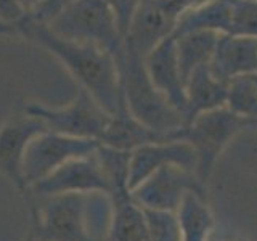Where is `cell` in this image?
<instances>
[{"label":"cell","instance_id":"1","mask_svg":"<svg viewBox=\"0 0 257 241\" xmlns=\"http://www.w3.org/2000/svg\"><path fill=\"white\" fill-rule=\"evenodd\" d=\"M18 31L55 55L77 80L79 87L90 93L109 116L125 106L119 66L111 53L93 45L58 37L45 23L32 20L28 15L18 23Z\"/></svg>","mask_w":257,"mask_h":241},{"label":"cell","instance_id":"2","mask_svg":"<svg viewBox=\"0 0 257 241\" xmlns=\"http://www.w3.org/2000/svg\"><path fill=\"white\" fill-rule=\"evenodd\" d=\"M124 47V58L117 66L128 112L145 127L174 139L187 126V117L151 82L143 56L125 42Z\"/></svg>","mask_w":257,"mask_h":241},{"label":"cell","instance_id":"3","mask_svg":"<svg viewBox=\"0 0 257 241\" xmlns=\"http://www.w3.org/2000/svg\"><path fill=\"white\" fill-rule=\"evenodd\" d=\"M45 24L58 37L111 53L117 64L124 58V36L106 0H71Z\"/></svg>","mask_w":257,"mask_h":241},{"label":"cell","instance_id":"4","mask_svg":"<svg viewBox=\"0 0 257 241\" xmlns=\"http://www.w3.org/2000/svg\"><path fill=\"white\" fill-rule=\"evenodd\" d=\"M251 126L252 120L239 117L227 106H222L199 112L174 134V139L185 140L193 147L196 153V175L199 182L206 185L227 145Z\"/></svg>","mask_w":257,"mask_h":241},{"label":"cell","instance_id":"5","mask_svg":"<svg viewBox=\"0 0 257 241\" xmlns=\"http://www.w3.org/2000/svg\"><path fill=\"white\" fill-rule=\"evenodd\" d=\"M93 193H61L45 198L34 211L39 241H98L88 231V206Z\"/></svg>","mask_w":257,"mask_h":241},{"label":"cell","instance_id":"6","mask_svg":"<svg viewBox=\"0 0 257 241\" xmlns=\"http://www.w3.org/2000/svg\"><path fill=\"white\" fill-rule=\"evenodd\" d=\"M26 114L40 119L50 132L98 142L111 120L108 112L92 98L90 93L80 87L76 98L66 106L48 108L34 103L26 106Z\"/></svg>","mask_w":257,"mask_h":241},{"label":"cell","instance_id":"7","mask_svg":"<svg viewBox=\"0 0 257 241\" xmlns=\"http://www.w3.org/2000/svg\"><path fill=\"white\" fill-rule=\"evenodd\" d=\"M100 147L98 140L77 139L45 131L34 137L24 151L21 174L28 193L31 185L45 179L71 159L88 156Z\"/></svg>","mask_w":257,"mask_h":241},{"label":"cell","instance_id":"8","mask_svg":"<svg viewBox=\"0 0 257 241\" xmlns=\"http://www.w3.org/2000/svg\"><path fill=\"white\" fill-rule=\"evenodd\" d=\"M29 191H34L40 198L61 193H104L111 196L112 185L95 151L64 163L45 179L31 185Z\"/></svg>","mask_w":257,"mask_h":241},{"label":"cell","instance_id":"9","mask_svg":"<svg viewBox=\"0 0 257 241\" xmlns=\"http://www.w3.org/2000/svg\"><path fill=\"white\" fill-rule=\"evenodd\" d=\"M188 191L206 195V185L199 182L196 172L182 166H164L147 177L131 191V196L142 207L175 212Z\"/></svg>","mask_w":257,"mask_h":241},{"label":"cell","instance_id":"10","mask_svg":"<svg viewBox=\"0 0 257 241\" xmlns=\"http://www.w3.org/2000/svg\"><path fill=\"white\" fill-rule=\"evenodd\" d=\"M172 164L196 172V153L188 142L172 139L135 148L128 158L127 190L132 191L158 169Z\"/></svg>","mask_w":257,"mask_h":241},{"label":"cell","instance_id":"11","mask_svg":"<svg viewBox=\"0 0 257 241\" xmlns=\"http://www.w3.org/2000/svg\"><path fill=\"white\" fill-rule=\"evenodd\" d=\"M45 131L47 127L42 120L31 114L10 119L0 127V171L10 177L23 195L28 193L21 174L24 151L34 137Z\"/></svg>","mask_w":257,"mask_h":241},{"label":"cell","instance_id":"12","mask_svg":"<svg viewBox=\"0 0 257 241\" xmlns=\"http://www.w3.org/2000/svg\"><path fill=\"white\" fill-rule=\"evenodd\" d=\"M145 66H147L148 76L155 87L166 95V98L172 103V106L182 111L187 117L188 101L179 61H177L174 36L166 37L163 42H159L145 56Z\"/></svg>","mask_w":257,"mask_h":241},{"label":"cell","instance_id":"13","mask_svg":"<svg viewBox=\"0 0 257 241\" xmlns=\"http://www.w3.org/2000/svg\"><path fill=\"white\" fill-rule=\"evenodd\" d=\"M209 68L225 84L239 76L254 74L257 72V37L220 34Z\"/></svg>","mask_w":257,"mask_h":241},{"label":"cell","instance_id":"14","mask_svg":"<svg viewBox=\"0 0 257 241\" xmlns=\"http://www.w3.org/2000/svg\"><path fill=\"white\" fill-rule=\"evenodd\" d=\"M175 24L177 21L158 4V0H140L124 42L145 58L159 42L174 34Z\"/></svg>","mask_w":257,"mask_h":241},{"label":"cell","instance_id":"15","mask_svg":"<svg viewBox=\"0 0 257 241\" xmlns=\"http://www.w3.org/2000/svg\"><path fill=\"white\" fill-rule=\"evenodd\" d=\"M111 215L104 241H151L142 206L128 190L112 193Z\"/></svg>","mask_w":257,"mask_h":241},{"label":"cell","instance_id":"16","mask_svg":"<svg viewBox=\"0 0 257 241\" xmlns=\"http://www.w3.org/2000/svg\"><path fill=\"white\" fill-rule=\"evenodd\" d=\"M185 93H187L188 101V124L199 112L225 106V101H227V84L212 74L209 64H203V66L193 71L188 80L185 82Z\"/></svg>","mask_w":257,"mask_h":241},{"label":"cell","instance_id":"17","mask_svg":"<svg viewBox=\"0 0 257 241\" xmlns=\"http://www.w3.org/2000/svg\"><path fill=\"white\" fill-rule=\"evenodd\" d=\"M164 140H172V139L145 127L128 112L125 104L116 114L111 116V120L103 137L100 139V143L116 150L134 151L135 148L142 147V145L164 142Z\"/></svg>","mask_w":257,"mask_h":241},{"label":"cell","instance_id":"18","mask_svg":"<svg viewBox=\"0 0 257 241\" xmlns=\"http://www.w3.org/2000/svg\"><path fill=\"white\" fill-rule=\"evenodd\" d=\"M219 37L220 32L211 29H196L174 36L177 61H179L183 84L196 68L211 63Z\"/></svg>","mask_w":257,"mask_h":241},{"label":"cell","instance_id":"19","mask_svg":"<svg viewBox=\"0 0 257 241\" xmlns=\"http://www.w3.org/2000/svg\"><path fill=\"white\" fill-rule=\"evenodd\" d=\"M182 241H207L215 228V219L207 204L206 195L199 191H188L177 207Z\"/></svg>","mask_w":257,"mask_h":241},{"label":"cell","instance_id":"20","mask_svg":"<svg viewBox=\"0 0 257 241\" xmlns=\"http://www.w3.org/2000/svg\"><path fill=\"white\" fill-rule=\"evenodd\" d=\"M227 106L236 116L257 120V85L249 76H239L227 84ZM252 127V126H251Z\"/></svg>","mask_w":257,"mask_h":241},{"label":"cell","instance_id":"21","mask_svg":"<svg viewBox=\"0 0 257 241\" xmlns=\"http://www.w3.org/2000/svg\"><path fill=\"white\" fill-rule=\"evenodd\" d=\"M147 219L151 241H182L177 214L171 211L142 207Z\"/></svg>","mask_w":257,"mask_h":241},{"label":"cell","instance_id":"22","mask_svg":"<svg viewBox=\"0 0 257 241\" xmlns=\"http://www.w3.org/2000/svg\"><path fill=\"white\" fill-rule=\"evenodd\" d=\"M106 2L112 8V12H114L120 34L125 39L128 26H131V21H132V16L137 10V7H139L140 0H106Z\"/></svg>","mask_w":257,"mask_h":241},{"label":"cell","instance_id":"23","mask_svg":"<svg viewBox=\"0 0 257 241\" xmlns=\"http://www.w3.org/2000/svg\"><path fill=\"white\" fill-rule=\"evenodd\" d=\"M24 16L26 12L21 7L20 0H0V23L18 26Z\"/></svg>","mask_w":257,"mask_h":241},{"label":"cell","instance_id":"24","mask_svg":"<svg viewBox=\"0 0 257 241\" xmlns=\"http://www.w3.org/2000/svg\"><path fill=\"white\" fill-rule=\"evenodd\" d=\"M71 0H47V2L36 10L34 13L28 15L29 18L40 21V23H47L48 20H52L53 16L58 13L64 5H68Z\"/></svg>","mask_w":257,"mask_h":241},{"label":"cell","instance_id":"25","mask_svg":"<svg viewBox=\"0 0 257 241\" xmlns=\"http://www.w3.org/2000/svg\"><path fill=\"white\" fill-rule=\"evenodd\" d=\"M207 241H246V239L235 235V233H231V231L217 230V227H215L214 231L211 233V236L207 238Z\"/></svg>","mask_w":257,"mask_h":241},{"label":"cell","instance_id":"26","mask_svg":"<svg viewBox=\"0 0 257 241\" xmlns=\"http://www.w3.org/2000/svg\"><path fill=\"white\" fill-rule=\"evenodd\" d=\"M45 2H47V0H20V4H21V7L24 8V12H26V15L34 13V12L39 10V8L42 7Z\"/></svg>","mask_w":257,"mask_h":241},{"label":"cell","instance_id":"27","mask_svg":"<svg viewBox=\"0 0 257 241\" xmlns=\"http://www.w3.org/2000/svg\"><path fill=\"white\" fill-rule=\"evenodd\" d=\"M13 34H20L18 26H15V24L0 23V37L2 36H13Z\"/></svg>","mask_w":257,"mask_h":241},{"label":"cell","instance_id":"28","mask_svg":"<svg viewBox=\"0 0 257 241\" xmlns=\"http://www.w3.org/2000/svg\"><path fill=\"white\" fill-rule=\"evenodd\" d=\"M23 241H39V238H37V235H36V231H34V228H32L31 231H29V235L24 238Z\"/></svg>","mask_w":257,"mask_h":241},{"label":"cell","instance_id":"29","mask_svg":"<svg viewBox=\"0 0 257 241\" xmlns=\"http://www.w3.org/2000/svg\"><path fill=\"white\" fill-rule=\"evenodd\" d=\"M249 77H251L254 80V84L257 85V72H254V74H249Z\"/></svg>","mask_w":257,"mask_h":241}]
</instances>
